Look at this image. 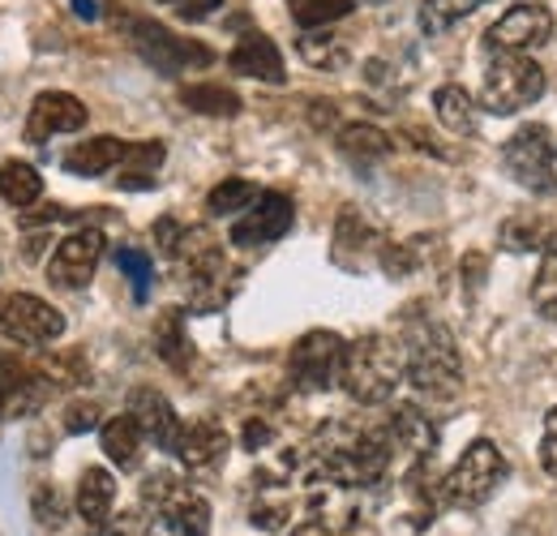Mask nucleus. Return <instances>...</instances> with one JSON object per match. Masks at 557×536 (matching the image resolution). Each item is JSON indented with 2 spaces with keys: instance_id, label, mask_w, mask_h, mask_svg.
<instances>
[{
  "instance_id": "obj_31",
  "label": "nucleus",
  "mask_w": 557,
  "mask_h": 536,
  "mask_svg": "<svg viewBox=\"0 0 557 536\" xmlns=\"http://www.w3.org/2000/svg\"><path fill=\"white\" fill-rule=\"evenodd\" d=\"M154 352L168 361V365H176V369H185V361H189V348H185V331H181V314H163L159 318V327H154Z\"/></svg>"
},
{
  "instance_id": "obj_39",
  "label": "nucleus",
  "mask_w": 557,
  "mask_h": 536,
  "mask_svg": "<svg viewBox=\"0 0 557 536\" xmlns=\"http://www.w3.org/2000/svg\"><path fill=\"white\" fill-rule=\"evenodd\" d=\"M73 13H77L82 22H95V17H99V4H95V0H73Z\"/></svg>"
},
{
  "instance_id": "obj_42",
  "label": "nucleus",
  "mask_w": 557,
  "mask_h": 536,
  "mask_svg": "<svg viewBox=\"0 0 557 536\" xmlns=\"http://www.w3.org/2000/svg\"><path fill=\"white\" fill-rule=\"evenodd\" d=\"M172 4H181V0H172Z\"/></svg>"
},
{
  "instance_id": "obj_26",
  "label": "nucleus",
  "mask_w": 557,
  "mask_h": 536,
  "mask_svg": "<svg viewBox=\"0 0 557 536\" xmlns=\"http://www.w3.org/2000/svg\"><path fill=\"white\" fill-rule=\"evenodd\" d=\"M296 52H300V61L313 69H326V73H335V69L348 65V44L339 39V35H300V44H296Z\"/></svg>"
},
{
  "instance_id": "obj_1",
  "label": "nucleus",
  "mask_w": 557,
  "mask_h": 536,
  "mask_svg": "<svg viewBox=\"0 0 557 536\" xmlns=\"http://www.w3.org/2000/svg\"><path fill=\"white\" fill-rule=\"evenodd\" d=\"M408 378V348L386 336H364L344 352V391L356 403H386Z\"/></svg>"
},
{
  "instance_id": "obj_18",
  "label": "nucleus",
  "mask_w": 557,
  "mask_h": 536,
  "mask_svg": "<svg viewBox=\"0 0 557 536\" xmlns=\"http://www.w3.org/2000/svg\"><path fill=\"white\" fill-rule=\"evenodd\" d=\"M176 455L189 472H207L219 468L223 455H227V434L210 421H198L189 429H181V442H176Z\"/></svg>"
},
{
  "instance_id": "obj_2",
  "label": "nucleus",
  "mask_w": 557,
  "mask_h": 536,
  "mask_svg": "<svg viewBox=\"0 0 557 536\" xmlns=\"http://www.w3.org/2000/svg\"><path fill=\"white\" fill-rule=\"evenodd\" d=\"M408 382L417 387L424 400L442 403L455 400L459 387H463V361H459V348L446 327L437 322H424L408 336Z\"/></svg>"
},
{
  "instance_id": "obj_37",
  "label": "nucleus",
  "mask_w": 557,
  "mask_h": 536,
  "mask_svg": "<svg viewBox=\"0 0 557 536\" xmlns=\"http://www.w3.org/2000/svg\"><path fill=\"white\" fill-rule=\"evenodd\" d=\"M35 515H39V524H61L65 515H61V498L48 489V498H44V489L35 494Z\"/></svg>"
},
{
  "instance_id": "obj_36",
  "label": "nucleus",
  "mask_w": 557,
  "mask_h": 536,
  "mask_svg": "<svg viewBox=\"0 0 557 536\" xmlns=\"http://www.w3.org/2000/svg\"><path fill=\"white\" fill-rule=\"evenodd\" d=\"M541 464H545V472H554V476H557V407H549V416H545V438H541Z\"/></svg>"
},
{
  "instance_id": "obj_28",
  "label": "nucleus",
  "mask_w": 557,
  "mask_h": 536,
  "mask_svg": "<svg viewBox=\"0 0 557 536\" xmlns=\"http://www.w3.org/2000/svg\"><path fill=\"white\" fill-rule=\"evenodd\" d=\"M485 0H420V31L424 35H446L455 22L476 13Z\"/></svg>"
},
{
  "instance_id": "obj_32",
  "label": "nucleus",
  "mask_w": 557,
  "mask_h": 536,
  "mask_svg": "<svg viewBox=\"0 0 557 536\" xmlns=\"http://www.w3.org/2000/svg\"><path fill=\"white\" fill-rule=\"evenodd\" d=\"M532 301H536V309L557 322V249L554 254H545V263L536 270V283H532Z\"/></svg>"
},
{
  "instance_id": "obj_25",
  "label": "nucleus",
  "mask_w": 557,
  "mask_h": 536,
  "mask_svg": "<svg viewBox=\"0 0 557 536\" xmlns=\"http://www.w3.org/2000/svg\"><path fill=\"white\" fill-rule=\"evenodd\" d=\"M181 103L189 112H202V117H236L240 112V95L219 86V82H198V86H185L181 90Z\"/></svg>"
},
{
  "instance_id": "obj_22",
  "label": "nucleus",
  "mask_w": 557,
  "mask_h": 536,
  "mask_svg": "<svg viewBox=\"0 0 557 536\" xmlns=\"http://www.w3.org/2000/svg\"><path fill=\"white\" fill-rule=\"evenodd\" d=\"M502 245L510 254H536V249H549L557 245V228L541 215H515L502 223Z\"/></svg>"
},
{
  "instance_id": "obj_30",
  "label": "nucleus",
  "mask_w": 557,
  "mask_h": 536,
  "mask_svg": "<svg viewBox=\"0 0 557 536\" xmlns=\"http://www.w3.org/2000/svg\"><path fill=\"white\" fill-rule=\"evenodd\" d=\"M351 9H356V0H292V17H296V26H305V31L331 26V22L348 17Z\"/></svg>"
},
{
  "instance_id": "obj_38",
  "label": "nucleus",
  "mask_w": 557,
  "mask_h": 536,
  "mask_svg": "<svg viewBox=\"0 0 557 536\" xmlns=\"http://www.w3.org/2000/svg\"><path fill=\"white\" fill-rule=\"evenodd\" d=\"M262 442H271V429H267L262 421H249V425H245V447H249V451H262Z\"/></svg>"
},
{
  "instance_id": "obj_21",
  "label": "nucleus",
  "mask_w": 557,
  "mask_h": 536,
  "mask_svg": "<svg viewBox=\"0 0 557 536\" xmlns=\"http://www.w3.org/2000/svg\"><path fill=\"white\" fill-rule=\"evenodd\" d=\"M99 442H103V455H108L116 468H138L141 464L146 434H141V425L129 416V412L116 416V421H108V425L99 429Z\"/></svg>"
},
{
  "instance_id": "obj_40",
  "label": "nucleus",
  "mask_w": 557,
  "mask_h": 536,
  "mask_svg": "<svg viewBox=\"0 0 557 536\" xmlns=\"http://www.w3.org/2000/svg\"><path fill=\"white\" fill-rule=\"evenodd\" d=\"M292 536H331V528H326L322 520H309V524H300V528H296Z\"/></svg>"
},
{
  "instance_id": "obj_19",
  "label": "nucleus",
  "mask_w": 557,
  "mask_h": 536,
  "mask_svg": "<svg viewBox=\"0 0 557 536\" xmlns=\"http://www.w3.org/2000/svg\"><path fill=\"white\" fill-rule=\"evenodd\" d=\"M125 150H129V146L112 134L82 137L61 163H65V172H73V176H103V172H112L116 163H125Z\"/></svg>"
},
{
  "instance_id": "obj_3",
  "label": "nucleus",
  "mask_w": 557,
  "mask_h": 536,
  "mask_svg": "<svg viewBox=\"0 0 557 536\" xmlns=\"http://www.w3.org/2000/svg\"><path fill=\"white\" fill-rule=\"evenodd\" d=\"M545 95V69L523 52H493L481 82V108L493 117H515Z\"/></svg>"
},
{
  "instance_id": "obj_33",
  "label": "nucleus",
  "mask_w": 557,
  "mask_h": 536,
  "mask_svg": "<svg viewBox=\"0 0 557 536\" xmlns=\"http://www.w3.org/2000/svg\"><path fill=\"white\" fill-rule=\"evenodd\" d=\"M116 267L129 275V283H134V296L146 301L150 296V279H154V267H150V258L141 254V249H116Z\"/></svg>"
},
{
  "instance_id": "obj_27",
  "label": "nucleus",
  "mask_w": 557,
  "mask_h": 536,
  "mask_svg": "<svg viewBox=\"0 0 557 536\" xmlns=\"http://www.w3.org/2000/svg\"><path fill=\"white\" fill-rule=\"evenodd\" d=\"M339 150L348 155L351 163H373L382 155H391V137L373 125H344L339 130Z\"/></svg>"
},
{
  "instance_id": "obj_4",
  "label": "nucleus",
  "mask_w": 557,
  "mask_h": 536,
  "mask_svg": "<svg viewBox=\"0 0 557 536\" xmlns=\"http://www.w3.org/2000/svg\"><path fill=\"white\" fill-rule=\"evenodd\" d=\"M506 472H510V464L502 460V451H497L488 438H476V442L459 455V464L446 472V480H442V498H446L450 507H459V511L485 507L488 498L502 489Z\"/></svg>"
},
{
  "instance_id": "obj_5",
  "label": "nucleus",
  "mask_w": 557,
  "mask_h": 536,
  "mask_svg": "<svg viewBox=\"0 0 557 536\" xmlns=\"http://www.w3.org/2000/svg\"><path fill=\"white\" fill-rule=\"evenodd\" d=\"M141 498L176 536H210V502L198 489H189L185 480L154 472V476H146Z\"/></svg>"
},
{
  "instance_id": "obj_6",
  "label": "nucleus",
  "mask_w": 557,
  "mask_h": 536,
  "mask_svg": "<svg viewBox=\"0 0 557 536\" xmlns=\"http://www.w3.org/2000/svg\"><path fill=\"white\" fill-rule=\"evenodd\" d=\"M344 352L348 343L335 336V331H309L292 343V356H287V369H292V382L300 391H331L339 378H344Z\"/></svg>"
},
{
  "instance_id": "obj_13",
  "label": "nucleus",
  "mask_w": 557,
  "mask_h": 536,
  "mask_svg": "<svg viewBox=\"0 0 557 536\" xmlns=\"http://www.w3.org/2000/svg\"><path fill=\"white\" fill-rule=\"evenodd\" d=\"M86 125V103L70 95V90H44L35 103H30V117H26V142L30 146H44L48 137L57 134H77Z\"/></svg>"
},
{
  "instance_id": "obj_17",
  "label": "nucleus",
  "mask_w": 557,
  "mask_h": 536,
  "mask_svg": "<svg viewBox=\"0 0 557 536\" xmlns=\"http://www.w3.org/2000/svg\"><path fill=\"white\" fill-rule=\"evenodd\" d=\"M116 502V476L108 468H86L77 480V515L90 533H103Z\"/></svg>"
},
{
  "instance_id": "obj_7",
  "label": "nucleus",
  "mask_w": 557,
  "mask_h": 536,
  "mask_svg": "<svg viewBox=\"0 0 557 536\" xmlns=\"http://www.w3.org/2000/svg\"><path fill=\"white\" fill-rule=\"evenodd\" d=\"M554 150L557 146L545 125H523L502 146V159H506V172L515 176V185L545 194V190H554Z\"/></svg>"
},
{
  "instance_id": "obj_15",
  "label": "nucleus",
  "mask_w": 557,
  "mask_h": 536,
  "mask_svg": "<svg viewBox=\"0 0 557 536\" xmlns=\"http://www.w3.org/2000/svg\"><path fill=\"white\" fill-rule=\"evenodd\" d=\"M227 65L236 69V73H245V77L271 82V86H283V82H287V69H283V57H278L275 39H267V35H258V31L240 35V44L232 48Z\"/></svg>"
},
{
  "instance_id": "obj_8",
  "label": "nucleus",
  "mask_w": 557,
  "mask_h": 536,
  "mask_svg": "<svg viewBox=\"0 0 557 536\" xmlns=\"http://www.w3.org/2000/svg\"><path fill=\"white\" fill-rule=\"evenodd\" d=\"M134 48H138V57L146 61V65L159 69V73H168V77H176V73H185V69L210 65V61H214L207 44L181 39V35H172L168 26L146 22V17L134 22Z\"/></svg>"
},
{
  "instance_id": "obj_11",
  "label": "nucleus",
  "mask_w": 557,
  "mask_h": 536,
  "mask_svg": "<svg viewBox=\"0 0 557 536\" xmlns=\"http://www.w3.org/2000/svg\"><path fill=\"white\" fill-rule=\"evenodd\" d=\"M296 219V206L287 194H258V202L232 223V245L240 249H258V245H275L287 236Z\"/></svg>"
},
{
  "instance_id": "obj_24",
  "label": "nucleus",
  "mask_w": 557,
  "mask_h": 536,
  "mask_svg": "<svg viewBox=\"0 0 557 536\" xmlns=\"http://www.w3.org/2000/svg\"><path fill=\"white\" fill-rule=\"evenodd\" d=\"M0 198L9 202V206H17V210L35 206V202L44 198V176H39V168H30V163H22V159H4V163H0Z\"/></svg>"
},
{
  "instance_id": "obj_35",
  "label": "nucleus",
  "mask_w": 557,
  "mask_h": 536,
  "mask_svg": "<svg viewBox=\"0 0 557 536\" xmlns=\"http://www.w3.org/2000/svg\"><path fill=\"white\" fill-rule=\"evenodd\" d=\"M108 536H150V515H141V511H125V515L108 520Z\"/></svg>"
},
{
  "instance_id": "obj_16",
  "label": "nucleus",
  "mask_w": 557,
  "mask_h": 536,
  "mask_svg": "<svg viewBox=\"0 0 557 536\" xmlns=\"http://www.w3.org/2000/svg\"><path fill=\"white\" fill-rule=\"evenodd\" d=\"M48 400V378L13 365V369H0V421H13V416H30L39 412Z\"/></svg>"
},
{
  "instance_id": "obj_23",
  "label": "nucleus",
  "mask_w": 557,
  "mask_h": 536,
  "mask_svg": "<svg viewBox=\"0 0 557 536\" xmlns=\"http://www.w3.org/2000/svg\"><path fill=\"white\" fill-rule=\"evenodd\" d=\"M433 112H437V121L450 134H472L476 130V99L463 86H455V82H446V86L433 90Z\"/></svg>"
},
{
  "instance_id": "obj_12",
  "label": "nucleus",
  "mask_w": 557,
  "mask_h": 536,
  "mask_svg": "<svg viewBox=\"0 0 557 536\" xmlns=\"http://www.w3.org/2000/svg\"><path fill=\"white\" fill-rule=\"evenodd\" d=\"M99 258H103V232H99V228L70 232V236L57 245L52 263H48V279H52L57 288H86L95 267H99Z\"/></svg>"
},
{
  "instance_id": "obj_20",
  "label": "nucleus",
  "mask_w": 557,
  "mask_h": 536,
  "mask_svg": "<svg viewBox=\"0 0 557 536\" xmlns=\"http://www.w3.org/2000/svg\"><path fill=\"white\" fill-rule=\"evenodd\" d=\"M391 434L399 447H408L417 460H433L437 455V425L420 412L417 403H399L391 416Z\"/></svg>"
},
{
  "instance_id": "obj_9",
  "label": "nucleus",
  "mask_w": 557,
  "mask_h": 536,
  "mask_svg": "<svg viewBox=\"0 0 557 536\" xmlns=\"http://www.w3.org/2000/svg\"><path fill=\"white\" fill-rule=\"evenodd\" d=\"M0 336L22 343H52L65 336V314L30 292H0Z\"/></svg>"
},
{
  "instance_id": "obj_29",
  "label": "nucleus",
  "mask_w": 557,
  "mask_h": 536,
  "mask_svg": "<svg viewBox=\"0 0 557 536\" xmlns=\"http://www.w3.org/2000/svg\"><path fill=\"white\" fill-rule=\"evenodd\" d=\"M258 194H262V190H258L253 181H245V176H227V181H219V185L207 194V210L214 215V219H223V215H236V210L253 206Z\"/></svg>"
},
{
  "instance_id": "obj_41",
  "label": "nucleus",
  "mask_w": 557,
  "mask_h": 536,
  "mask_svg": "<svg viewBox=\"0 0 557 536\" xmlns=\"http://www.w3.org/2000/svg\"><path fill=\"white\" fill-rule=\"evenodd\" d=\"M554 190H557V150H554Z\"/></svg>"
},
{
  "instance_id": "obj_14",
  "label": "nucleus",
  "mask_w": 557,
  "mask_h": 536,
  "mask_svg": "<svg viewBox=\"0 0 557 536\" xmlns=\"http://www.w3.org/2000/svg\"><path fill=\"white\" fill-rule=\"evenodd\" d=\"M129 416L141 425V434H146L150 447L176 451V442H181V416L172 412L168 395H159L154 387H138V391L129 395Z\"/></svg>"
},
{
  "instance_id": "obj_34",
  "label": "nucleus",
  "mask_w": 557,
  "mask_h": 536,
  "mask_svg": "<svg viewBox=\"0 0 557 536\" xmlns=\"http://www.w3.org/2000/svg\"><path fill=\"white\" fill-rule=\"evenodd\" d=\"M95 425H99V403H86V400L70 403V412H65V434H90Z\"/></svg>"
},
{
  "instance_id": "obj_10",
  "label": "nucleus",
  "mask_w": 557,
  "mask_h": 536,
  "mask_svg": "<svg viewBox=\"0 0 557 536\" xmlns=\"http://www.w3.org/2000/svg\"><path fill=\"white\" fill-rule=\"evenodd\" d=\"M549 35H554V13L545 4H515L488 26L485 44L488 52H523L528 57L532 48L549 44Z\"/></svg>"
}]
</instances>
